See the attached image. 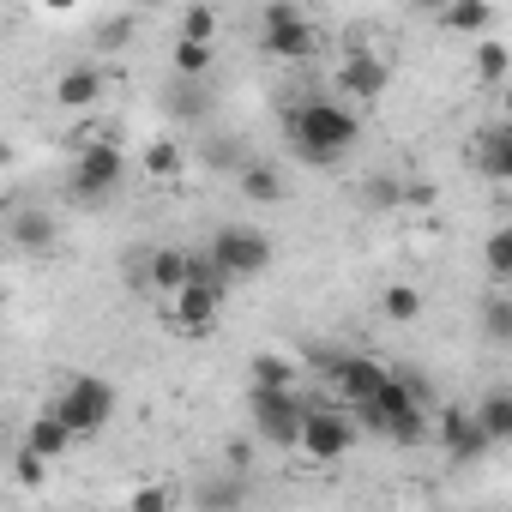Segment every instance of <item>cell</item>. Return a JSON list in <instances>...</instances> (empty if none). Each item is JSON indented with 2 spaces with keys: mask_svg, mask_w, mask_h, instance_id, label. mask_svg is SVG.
Instances as JSON below:
<instances>
[{
  "mask_svg": "<svg viewBox=\"0 0 512 512\" xmlns=\"http://www.w3.org/2000/svg\"><path fill=\"white\" fill-rule=\"evenodd\" d=\"M446 19H452V25H464V31H470V25H482V19H488V13H482V7H458V13H446Z\"/></svg>",
  "mask_w": 512,
  "mask_h": 512,
  "instance_id": "22",
  "label": "cell"
},
{
  "mask_svg": "<svg viewBox=\"0 0 512 512\" xmlns=\"http://www.w3.org/2000/svg\"><path fill=\"white\" fill-rule=\"evenodd\" d=\"M332 380H338V392H344V398H356V404L368 410V404H374V398L386 392V380H392V374H380L374 362H356V356H338V362H332Z\"/></svg>",
  "mask_w": 512,
  "mask_h": 512,
  "instance_id": "7",
  "label": "cell"
},
{
  "mask_svg": "<svg viewBox=\"0 0 512 512\" xmlns=\"http://www.w3.org/2000/svg\"><path fill=\"white\" fill-rule=\"evenodd\" d=\"M476 428H482L488 440H512V392L488 398V404H482V416H476Z\"/></svg>",
  "mask_w": 512,
  "mask_h": 512,
  "instance_id": "13",
  "label": "cell"
},
{
  "mask_svg": "<svg viewBox=\"0 0 512 512\" xmlns=\"http://www.w3.org/2000/svg\"><path fill=\"white\" fill-rule=\"evenodd\" d=\"M115 175H121L115 145H91V151L79 157V169H73V193H79V199H103V193L115 187Z\"/></svg>",
  "mask_w": 512,
  "mask_h": 512,
  "instance_id": "5",
  "label": "cell"
},
{
  "mask_svg": "<svg viewBox=\"0 0 512 512\" xmlns=\"http://www.w3.org/2000/svg\"><path fill=\"white\" fill-rule=\"evenodd\" d=\"M266 49H272V55H308V49H314L308 19H302L296 7H272V13H266Z\"/></svg>",
  "mask_w": 512,
  "mask_h": 512,
  "instance_id": "6",
  "label": "cell"
},
{
  "mask_svg": "<svg viewBox=\"0 0 512 512\" xmlns=\"http://www.w3.org/2000/svg\"><path fill=\"white\" fill-rule=\"evenodd\" d=\"M211 308H217V302H211L205 290H181V296H175V314H181L187 326H205V320H211Z\"/></svg>",
  "mask_w": 512,
  "mask_h": 512,
  "instance_id": "16",
  "label": "cell"
},
{
  "mask_svg": "<svg viewBox=\"0 0 512 512\" xmlns=\"http://www.w3.org/2000/svg\"><path fill=\"white\" fill-rule=\"evenodd\" d=\"M67 440H73V428H67V422H61V416L49 410V416H43V422L31 428V440H25V446H31V452H43V458H55V452L67 446Z\"/></svg>",
  "mask_w": 512,
  "mask_h": 512,
  "instance_id": "12",
  "label": "cell"
},
{
  "mask_svg": "<svg viewBox=\"0 0 512 512\" xmlns=\"http://www.w3.org/2000/svg\"><path fill=\"white\" fill-rule=\"evenodd\" d=\"M97 91H103V79H97L91 67H79V73H67V79H61V103H73V109H79V103H91Z\"/></svg>",
  "mask_w": 512,
  "mask_h": 512,
  "instance_id": "14",
  "label": "cell"
},
{
  "mask_svg": "<svg viewBox=\"0 0 512 512\" xmlns=\"http://www.w3.org/2000/svg\"><path fill=\"white\" fill-rule=\"evenodd\" d=\"M211 260L235 278H247V272H260L266 260H272V247H266V235L260 229H217V241H211Z\"/></svg>",
  "mask_w": 512,
  "mask_h": 512,
  "instance_id": "4",
  "label": "cell"
},
{
  "mask_svg": "<svg viewBox=\"0 0 512 512\" xmlns=\"http://www.w3.org/2000/svg\"><path fill=\"white\" fill-rule=\"evenodd\" d=\"M205 67V43H181V73H199Z\"/></svg>",
  "mask_w": 512,
  "mask_h": 512,
  "instance_id": "20",
  "label": "cell"
},
{
  "mask_svg": "<svg viewBox=\"0 0 512 512\" xmlns=\"http://www.w3.org/2000/svg\"><path fill=\"white\" fill-rule=\"evenodd\" d=\"M211 31V13H187V43H199Z\"/></svg>",
  "mask_w": 512,
  "mask_h": 512,
  "instance_id": "23",
  "label": "cell"
},
{
  "mask_svg": "<svg viewBox=\"0 0 512 512\" xmlns=\"http://www.w3.org/2000/svg\"><path fill=\"white\" fill-rule=\"evenodd\" d=\"M386 308H392L398 320H410V314H416V296H410V290H392V296H386Z\"/></svg>",
  "mask_w": 512,
  "mask_h": 512,
  "instance_id": "21",
  "label": "cell"
},
{
  "mask_svg": "<svg viewBox=\"0 0 512 512\" xmlns=\"http://www.w3.org/2000/svg\"><path fill=\"white\" fill-rule=\"evenodd\" d=\"M151 284H157V290H175V296H181V290L193 284V253H175V247H163L157 260H151Z\"/></svg>",
  "mask_w": 512,
  "mask_h": 512,
  "instance_id": "9",
  "label": "cell"
},
{
  "mask_svg": "<svg viewBox=\"0 0 512 512\" xmlns=\"http://www.w3.org/2000/svg\"><path fill=\"white\" fill-rule=\"evenodd\" d=\"M482 332H488L494 344H506V338H512V302L488 296V302H482Z\"/></svg>",
  "mask_w": 512,
  "mask_h": 512,
  "instance_id": "15",
  "label": "cell"
},
{
  "mask_svg": "<svg viewBox=\"0 0 512 512\" xmlns=\"http://www.w3.org/2000/svg\"><path fill=\"white\" fill-rule=\"evenodd\" d=\"M13 241H19V253H43L55 241V217L49 211H19L13 217Z\"/></svg>",
  "mask_w": 512,
  "mask_h": 512,
  "instance_id": "10",
  "label": "cell"
},
{
  "mask_svg": "<svg viewBox=\"0 0 512 512\" xmlns=\"http://www.w3.org/2000/svg\"><path fill=\"white\" fill-rule=\"evenodd\" d=\"M290 133H296V157L302 163H338L356 139V121L338 109V103H302L290 115Z\"/></svg>",
  "mask_w": 512,
  "mask_h": 512,
  "instance_id": "1",
  "label": "cell"
},
{
  "mask_svg": "<svg viewBox=\"0 0 512 512\" xmlns=\"http://www.w3.org/2000/svg\"><path fill=\"white\" fill-rule=\"evenodd\" d=\"M55 416H61L73 434H91V428L109 416V386H103V380H67V386H61V404H55Z\"/></svg>",
  "mask_w": 512,
  "mask_h": 512,
  "instance_id": "3",
  "label": "cell"
},
{
  "mask_svg": "<svg viewBox=\"0 0 512 512\" xmlns=\"http://www.w3.org/2000/svg\"><path fill=\"white\" fill-rule=\"evenodd\" d=\"M488 266H494V278H512V229H500L488 241Z\"/></svg>",
  "mask_w": 512,
  "mask_h": 512,
  "instance_id": "19",
  "label": "cell"
},
{
  "mask_svg": "<svg viewBox=\"0 0 512 512\" xmlns=\"http://www.w3.org/2000/svg\"><path fill=\"white\" fill-rule=\"evenodd\" d=\"M133 512H163V494H139V506Z\"/></svg>",
  "mask_w": 512,
  "mask_h": 512,
  "instance_id": "24",
  "label": "cell"
},
{
  "mask_svg": "<svg viewBox=\"0 0 512 512\" xmlns=\"http://www.w3.org/2000/svg\"><path fill=\"white\" fill-rule=\"evenodd\" d=\"M470 163H476L482 175L512 181V133H476V139H470Z\"/></svg>",
  "mask_w": 512,
  "mask_h": 512,
  "instance_id": "8",
  "label": "cell"
},
{
  "mask_svg": "<svg viewBox=\"0 0 512 512\" xmlns=\"http://www.w3.org/2000/svg\"><path fill=\"white\" fill-rule=\"evenodd\" d=\"M241 494H247L241 482H217V488L199 494V506H205V512H229V506H241Z\"/></svg>",
  "mask_w": 512,
  "mask_h": 512,
  "instance_id": "17",
  "label": "cell"
},
{
  "mask_svg": "<svg viewBox=\"0 0 512 512\" xmlns=\"http://www.w3.org/2000/svg\"><path fill=\"white\" fill-rule=\"evenodd\" d=\"M320 458H332V452H344L350 446V428L338 422V416H308V434H302Z\"/></svg>",
  "mask_w": 512,
  "mask_h": 512,
  "instance_id": "11",
  "label": "cell"
},
{
  "mask_svg": "<svg viewBox=\"0 0 512 512\" xmlns=\"http://www.w3.org/2000/svg\"><path fill=\"white\" fill-rule=\"evenodd\" d=\"M253 422H260L266 440H284V446L308 434V416L290 398V386H253Z\"/></svg>",
  "mask_w": 512,
  "mask_h": 512,
  "instance_id": "2",
  "label": "cell"
},
{
  "mask_svg": "<svg viewBox=\"0 0 512 512\" xmlns=\"http://www.w3.org/2000/svg\"><path fill=\"white\" fill-rule=\"evenodd\" d=\"M241 193L247 199H278V175L272 169H241Z\"/></svg>",
  "mask_w": 512,
  "mask_h": 512,
  "instance_id": "18",
  "label": "cell"
}]
</instances>
